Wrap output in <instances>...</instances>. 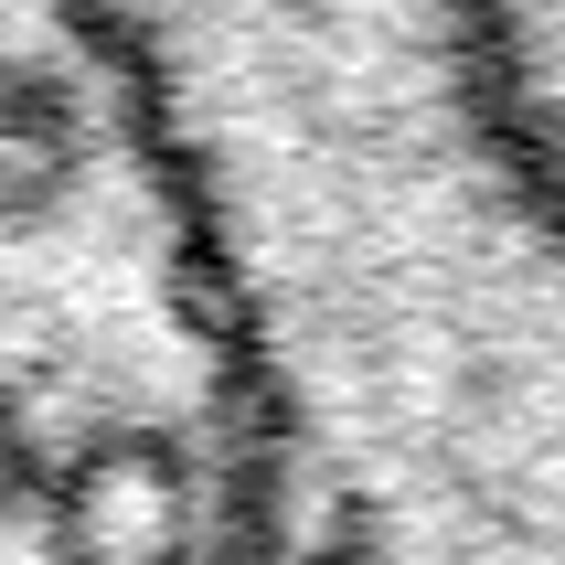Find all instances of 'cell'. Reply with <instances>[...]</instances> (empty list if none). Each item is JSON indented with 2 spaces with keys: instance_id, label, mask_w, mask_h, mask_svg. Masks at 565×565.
Here are the masks:
<instances>
[{
  "instance_id": "1",
  "label": "cell",
  "mask_w": 565,
  "mask_h": 565,
  "mask_svg": "<svg viewBox=\"0 0 565 565\" xmlns=\"http://www.w3.org/2000/svg\"><path fill=\"white\" fill-rule=\"evenodd\" d=\"M192 150L267 565H565V214L470 0H118Z\"/></svg>"
},
{
  "instance_id": "2",
  "label": "cell",
  "mask_w": 565,
  "mask_h": 565,
  "mask_svg": "<svg viewBox=\"0 0 565 565\" xmlns=\"http://www.w3.org/2000/svg\"><path fill=\"white\" fill-rule=\"evenodd\" d=\"M0 565H267L235 288L118 0H0Z\"/></svg>"
},
{
  "instance_id": "3",
  "label": "cell",
  "mask_w": 565,
  "mask_h": 565,
  "mask_svg": "<svg viewBox=\"0 0 565 565\" xmlns=\"http://www.w3.org/2000/svg\"><path fill=\"white\" fill-rule=\"evenodd\" d=\"M470 64L502 150L565 214V0H470Z\"/></svg>"
}]
</instances>
